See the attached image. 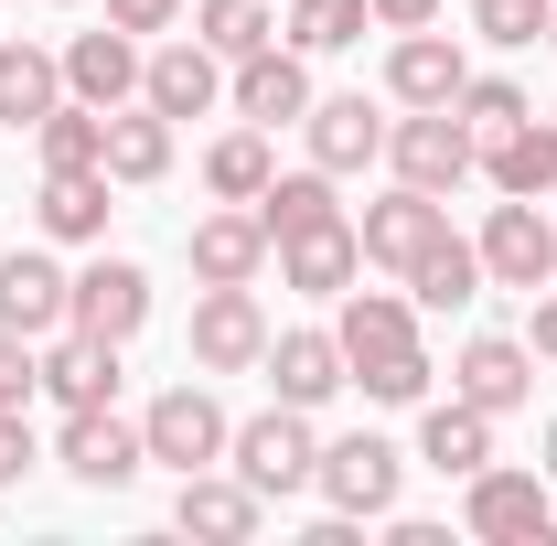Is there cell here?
<instances>
[{
    "instance_id": "6da1fadb",
    "label": "cell",
    "mask_w": 557,
    "mask_h": 546,
    "mask_svg": "<svg viewBox=\"0 0 557 546\" xmlns=\"http://www.w3.org/2000/svg\"><path fill=\"white\" fill-rule=\"evenodd\" d=\"M225 472L247 482V493H269V504L311 493V472H322V429H311V408H258V418H236Z\"/></svg>"
},
{
    "instance_id": "7a4b0ae2",
    "label": "cell",
    "mask_w": 557,
    "mask_h": 546,
    "mask_svg": "<svg viewBox=\"0 0 557 546\" xmlns=\"http://www.w3.org/2000/svg\"><path fill=\"white\" fill-rule=\"evenodd\" d=\"M386 172L450 204V194L483 172V139H472V119H461V108H408V119L386 129Z\"/></svg>"
},
{
    "instance_id": "3957f363",
    "label": "cell",
    "mask_w": 557,
    "mask_h": 546,
    "mask_svg": "<svg viewBox=\"0 0 557 546\" xmlns=\"http://www.w3.org/2000/svg\"><path fill=\"white\" fill-rule=\"evenodd\" d=\"M139 439H150V461H161V472L183 482V472H214V461H225L236 418L214 408V386H205V375H183V386H161V397H150Z\"/></svg>"
},
{
    "instance_id": "277c9868",
    "label": "cell",
    "mask_w": 557,
    "mask_h": 546,
    "mask_svg": "<svg viewBox=\"0 0 557 546\" xmlns=\"http://www.w3.org/2000/svg\"><path fill=\"white\" fill-rule=\"evenodd\" d=\"M311 493H322V514H397V493H408V450L397 439H375V429H354V439H322V472H311Z\"/></svg>"
},
{
    "instance_id": "5b68a950",
    "label": "cell",
    "mask_w": 557,
    "mask_h": 546,
    "mask_svg": "<svg viewBox=\"0 0 557 546\" xmlns=\"http://www.w3.org/2000/svg\"><path fill=\"white\" fill-rule=\"evenodd\" d=\"M461 536H483V546H547L557 536L547 472H504V461H483V472L461 482Z\"/></svg>"
},
{
    "instance_id": "8992f818",
    "label": "cell",
    "mask_w": 557,
    "mask_h": 546,
    "mask_svg": "<svg viewBox=\"0 0 557 546\" xmlns=\"http://www.w3.org/2000/svg\"><path fill=\"white\" fill-rule=\"evenodd\" d=\"M472 247H483V289H525V300H536L557 278V225L536 214V194H504Z\"/></svg>"
},
{
    "instance_id": "52a82bcc",
    "label": "cell",
    "mask_w": 557,
    "mask_h": 546,
    "mask_svg": "<svg viewBox=\"0 0 557 546\" xmlns=\"http://www.w3.org/2000/svg\"><path fill=\"white\" fill-rule=\"evenodd\" d=\"M54 461H65L86 493H129V482L150 472V439H139L119 408H65V429H54Z\"/></svg>"
},
{
    "instance_id": "ba28073f",
    "label": "cell",
    "mask_w": 557,
    "mask_h": 546,
    "mask_svg": "<svg viewBox=\"0 0 557 546\" xmlns=\"http://www.w3.org/2000/svg\"><path fill=\"white\" fill-rule=\"evenodd\" d=\"M269 364V311L247 289H194V375H258Z\"/></svg>"
},
{
    "instance_id": "9c48e42d",
    "label": "cell",
    "mask_w": 557,
    "mask_h": 546,
    "mask_svg": "<svg viewBox=\"0 0 557 546\" xmlns=\"http://www.w3.org/2000/svg\"><path fill=\"white\" fill-rule=\"evenodd\" d=\"M450 397L483 418H515L525 397H536V343L525 333H472L461 353H450Z\"/></svg>"
},
{
    "instance_id": "30bf717a",
    "label": "cell",
    "mask_w": 557,
    "mask_h": 546,
    "mask_svg": "<svg viewBox=\"0 0 557 546\" xmlns=\"http://www.w3.org/2000/svg\"><path fill=\"white\" fill-rule=\"evenodd\" d=\"M225 108L258 129H300L311 119V54L300 44H258L247 65H225Z\"/></svg>"
},
{
    "instance_id": "8fae6325",
    "label": "cell",
    "mask_w": 557,
    "mask_h": 546,
    "mask_svg": "<svg viewBox=\"0 0 557 546\" xmlns=\"http://www.w3.org/2000/svg\"><path fill=\"white\" fill-rule=\"evenodd\" d=\"M65 322H75V333H97V343H129L139 322H150V269L97 247V258L75 269V289H65Z\"/></svg>"
},
{
    "instance_id": "7c38bea8",
    "label": "cell",
    "mask_w": 557,
    "mask_h": 546,
    "mask_svg": "<svg viewBox=\"0 0 557 546\" xmlns=\"http://www.w3.org/2000/svg\"><path fill=\"white\" fill-rule=\"evenodd\" d=\"M139 97H150L172 129H183V119H214V108H225V54L194 44V33H183V44H150V54H139Z\"/></svg>"
},
{
    "instance_id": "4fadbf2b",
    "label": "cell",
    "mask_w": 557,
    "mask_h": 546,
    "mask_svg": "<svg viewBox=\"0 0 557 546\" xmlns=\"http://www.w3.org/2000/svg\"><path fill=\"white\" fill-rule=\"evenodd\" d=\"M333 343H344V375L386 364V353H418V300H397V289H364V278H354L344 300H333Z\"/></svg>"
},
{
    "instance_id": "5bb4252c",
    "label": "cell",
    "mask_w": 557,
    "mask_h": 546,
    "mask_svg": "<svg viewBox=\"0 0 557 546\" xmlns=\"http://www.w3.org/2000/svg\"><path fill=\"white\" fill-rule=\"evenodd\" d=\"M461 86H472V54H461L440 22H418V33L386 44V97H397V108H450Z\"/></svg>"
},
{
    "instance_id": "9a60e30c",
    "label": "cell",
    "mask_w": 557,
    "mask_h": 546,
    "mask_svg": "<svg viewBox=\"0 0 557 546\" xmlns=\"http://www.w3.org/2000/svg\"><path fill=\"white\" fill-rule=\"evenodd\" d=\"M172 525L183 536H205V546H247L258 525H269V493H247V482L225 472H183V493H172Z\"/></svg>"
},
{
    "instance_id": "2e32d148",
    "label": "cell",
    "mask_w": 557,
    "mask_h": 546,
    "mask_svg": "<svg viewBox=\"0 0 557 546\" xmlns=\"http://www.w3.org/2000/svg\"><path fill=\"white\" fill-rule=\"evenodd\" d=\"M386 108L375 97H311V119H300V139H311V161L344 183V172H364V161H386Z\"/></svg>"
},
{
    "instance_id": "e0dca14e",
    "label": "cell",
    "mask_w": 557,
    "mask_h": 546,
    "mask_svg": "<svg viewBox=\"0 0 557 546\" xmlns=\"http://www.w3.org/2000/svg\"><path fill=\"white\" fill-rule=\"evenodd\" d=\"M108 194H119V183H108V161L44 172V194H33V225H44L54 247H108V214H119Z\"/></svg>"
},
{
    "instance_id": "ac0fdd59",
    "label": "cell",
    "mask_w": 557,
    "mask_h": 546,
    "mask_svg": "<svg viewBox=\"0 0 557 546\" xmlns=\"http://www.w3.org/2000/svg\"><path fill=\"white\" fill-rule=\"evenodd\" d=\"M440 225H450V204H440V194H418V183L375 194V204L354 214V236H364V269H397V278H408V258L440 236Z\"/></svg>"
},
{
    "instance_id": "d6986e66",
    "label": "cell",
    "mask_w": 557,
    "mask_h": 546,
    "mask_svg": "<svg viewBox=\"0 0 557 546\" xmlns=\"http://www.w3.org/2000/svg\"><path fill=\"white\" fill-rule=\"evenodd\" d=\"M183 258H194L205 289H247V278L269 269V225H258V204H214L205 225L183 236Z\"/></svg>"
},
{
    "instance_id": "ffe728a7",
    "label": "cell",
    "mask_w": 557,
    "mask_h": 546,
    "mask_svg": "<svg viewBox=\"0 0 557 546\" xmlns=\"http://www.w3.org/2000/svg\"><path fill=\"white\" fill-rule=\"evenodd\" d=\"M278 258V289H300V300H344L354 278H364V236L344 225H311V236H289V247H269Z\"/></svg>"
},
{
    "instance_id": "44dd1931",
    "label": "cell",
    "mask_w": 557,
    "mask_h": 546,
    "mask_svg": "<svg viewBox=\"0 0 557 546\" xmlns=\"http://www.w3.org/2000/svg\"><path fill=\"white\" fill-rule=\"evenodd\" d=\"M65 289H75V269H54L44 247H11L0 258V333H65Z\"/></svg>"
},
{
    "instance_id": "7402d4cb",
    "label": "cell",
    "mask_w": 557,
    "mask_h": 546,
    "mask_svg": "<svg viewBox=\"0 0 557 546\" xmlns=\"http://www.w3.org/2000/svg\"><path fill=\"white\" fill-rule=\"evenodd\" d=\"M44 397L54 408H119V343L97 333H44Z\"/></svg>"
},
{
    "instance_id": "603a6c76",
    "label": "cell",
    "mask_w": 557,
    "mask_h": 546,
    "mask_svg": "<svg viewBox=\"0 0 557 546\" xmlns=\"http://www.w3.org/2000/svg\"><path fill=\"white\" fill-rule=\"evenodd\" d=\"M139 54H150V44L119 33V22H108V33H75V44H65V97H86V108H129V97H139Z\"/></svg>"
},
{
    "instance_id": "cb8c5ba5",
    "label": "cell",
    "mask_w": 557,
    "mask_h": 546,
    "mask_svg": "<svg viewBox=\"0 0 557 546\" xmlns=\"http://www.w3.org/2000/svg\"><path fill=\"white\" fill-rule=\"evenodd\" d=\"M269 386L278 408H333L354 375H344V343L333 333H269Z\"/></svg>"
},
{
    "instance_id": "d4e9b609",
    "label": "cell",
    "mask_w": 557,
    "mask_h": 546,
    "mask_svg": "<svg viewBox=\"0 0 557 546\" xmlns=\"http://www.w3.org/2000/svg\"><path fill=\"white\" fill-rule=\"evenodd\" d=\"M97 161H108V183H119V194H150V183L172 172V119H161L150 97L108 108V150H97Z\"/></svg>"
},
{
    "instance_id": "484cf974",
    "label": "cell",
    "mask_w": 557,
    "mask_h": 546,
    "mask_svg": "<svg viewBox=\"0 0 557 546\" xmlns=\"http://www.w3.org/2000/svg\"><path fill=\"white\" fill-rule=\"evenodd\" d=\"M483 183L493 194H557V119H515V129L483 139Z\"/></svg>"
},
{
    "instance_id": "4316f807",
    "label": "cell",
    "mask_w": 557,
    "mask_h": 546,
    "mask_svg": "<svg viewBox=\"0 0 557 546\" xmlns=\"http://www.w3.org/2000/svg\"><path fill=\"white\" fill-rule=\"evenodd\" d=\"M54 97H65V54H44V44H22V33H11V44H0V129L33 139Z\"/></svg>"
},
{
    "instance_id": "83f0119b",
    "label": "cell",
    "mask_w": 557,
    "mask_h": 546,
    "mask_svg": "<svg viewBox=\"0 0 557 546\" xmlns=\"http://www.w3.org/2000/svg\"><path fill=\"white\" fill-rule=\"evenodd\" d=\"M408 300H418V311H472V300H483V247L440 225V236L408 258Z\"/></svg>"
},
{
    "instance_id": "f1b7e54d",
    "label": "cell",
    "mask_w": 557,
    "mask_h": 546,
    "mask_svg": "<svg viewBox=\"0 0 557 546\" xmlns=\"http://www.w3.org/2000/svg\"><path fill=\"white\" fill-rule=\"evenodd\" d=\"M269 172H278V150H269L258 119H236V129L205 139V194H214V204H258V194H269Z\"/></svg>"
},
{
    "instance_id": "f546056e",
    "label": "cell",
    "mask_w": 557,
    "mask_h": 546,
    "mask_svg": "<svg viewBox=\"0 0 557 546\" xmlns=\"http://www.w3.org/2000/svg\"><path fill=\"white\" fill-rule=\"evenodd\" d=\"M418 461H429L440 482H472V472L493 461V418L461 408V397H440V408L418 418Z\"/></svg>"
},
{
    "instance_id": "4dcf8cb0",
    "label": "cell",
    "mask_w": 557,
    "mask_h": 546,
    "mask_svg": "<svg viewBox=\"0 0 557 546\" xmlns=\"http://www.w3.org/2000/svg\"><path fill=\"white\" fill-rule=\"evenodd\" d=\"M258 225H269V247L311 236V225H344V194H333V172H322V161H311V172H269V194H258Z\"/></svg>"
},
{
    "instance_id": "1f68e13d",
    "label": "cell",
    "mask_w": 557,
    "mask_h": 546,
    "mask_svg": "<svg viewBox=\"0 0 557 546\" xmlns=\"http://www.w3.org/2000/svg\"><path fill=\"white\" fill-rule=\"evenodd\" d=\"M194 44H214L225 65H247L258 44H278V0H194Z\"/></svg>"
},
{
    "instance_id": "d6a6232c",
    "label": "cell",
    "mask_w": 557,
    "mask_h": 546,
    "mask_svg": "<svg viewBox=\"0 0 557 546\" xmlns=\"http://www.w3.org/2000/svg\"><path fill=\"white\" fill-rule=\"evenodd\" d=\"M364 33H375L364 0H289V11H278V44H300V54H344Z\"/></svg>"
},
{
    "instance_id": "836d02e7",
    "label": "cell",
    "mask_w": 557,
    "mask_h": 546,
    "mask_svg": "<svg viewBox=\"0 0 557 546\" xmlns=\"http://www.w3.org/2000/svg\"><path fill=\"white\" fill-rule=\"evenodd\" d=\"M33 150H44V172H75V161H97V150H108V108H86V97H54V108H44V129H33Z\"/></svg>"
},
{
    "instance_id": "e575fe53",
    "label": "cell",
    "mask_w": 557,
    "mask_h": 546,
    "mask_svg": "<svg viewBox=\"0 0 557 546\" xmlns=\"http://www.w3.org/2000/svg\"><path fill=\"white\" fill-rule=\"evenodd\" d=\"M461 119H472V139H493V129H515V119H536V97L515 86V75H472L461 97H450Z\"/></svg>"
},
{
    "instance_id": "d590c367",
    "label": "cell",
    "mask_w": 557,
    "mask_h": 546,
    "mask_svg": "<svg viewBox=\"0 0 557 546\" xmlns=\"http://www.w3.org/2000/svg\"><path fill=\"white\" fill-rule=\"evenodd\" d=\"M472 33L493 54H525V44H547V0H472Z\"/></svg>"
},
{
    "instance_id": "8d00e7d4",
    "label": "cell",
    "mask_w": 557,
    "mask_h": 546,
    "mask_svg": "<svg viewBox=\"0 0 557 546\" xmlns=\"http://www.w3.org/2000/svg\"><path fill=\"white\" fill-rule=\"evenodd\" d=\"M33 397H44V343L0 333V408H33Z\"/></svg>"
},
{
    "instance_id": "74e56055",
    "label": "cell",
    "mask_w": 557,
    "mask_h": 546,
    "mask_svg": "<svg viewBox=\"0 0 557 546\" xmlns=\"http://www.w3.org/2000/svg\"><path fill=\"white\" fill-rule=\"evenodd\" d=\"M44 461V439H33V408H0V493Z\"/></svg>"
},
{
    "instance_id": "f35d334b",
    "label": "cell",
    "mask_w": 557,
    "mask_h": 546,
    "mask_svg": "<svg viewBox=\"0 0 557 546\" xmlns=\"http://www.w3.org/2000/svg\"><path fill=\"white\" fill-rule=\"evenodd\" d=\"M183 11H194V0H108V22L139 33V44H150V33H183Z\"/></svg>"
},
{
    "instance_id": "ab89813d",
    "label": "cell",
    "mask_w": 557,
    "mask_h": 546,
    "mask_svg": "<svg viewBox=\"0 0 557 546\" xmlns=\"http://www.w3.org/2000/svg\"><path fill=\"white\" fill-rule=\"evenodd\" d=\"M525 343H536V364H557V278L536 289V311H525Z\"/></svg>"
},
{
    "instance_id": "60d3db41",
    "label": "cell",
    "mask_w": 557,
    "mask_h": 546,
    "mask_svg": "<svg viewBox=\"0 0 557 546\" xmlns=\"http://www.w3.org/2000/svg\"><path fill=\"white\" fill-rule=\"evenodd\" d=\"M375 11V33H418V22H440V0H364Z\"/></svg>"
},
{
    "instance_id": "b9f144b4",
    "label": "cell",
    "mask_w": 557,
    "mask_h": 546,
    "mask_svg": "<svg viewBox=\"0 0 557 546\" xmlns=\"http://www.w3.org/2000/svg\"><path fill=\"white\" fill-rule=\"evenodd\" d=\"M536 472H547V482H557V418H547V461H536Z\"/></svg>"
},
{
    "instance_id": "7bdbcfd3",
    "label": "cell",
    "mask_w": 557,
    "mask_h": 546,
    "mask_svg": "<svg viewBox=\"0 0 557 546\" xmlns=\"http://www.w3.org/2000/svg\"><path fill=\"white\" fill-rule=\"evenodd\" d=\"M547 54H557V0H547Z\"/></svg>"
},
{
    "instance_id": "ee69618b",
    "label": "cell",
    "mask_w": 557,
    "mask_h": 546,
    "mask_svg": "<svg viewBox=\"0 0 557 546\" xmlns=\"http://www.w3.org/2000/svg\"><path fill=\"white\" fill-rule=\"evenodd\" d=\"M54 11H75V0H54Z\"/></svg>"
}]
</instances>
